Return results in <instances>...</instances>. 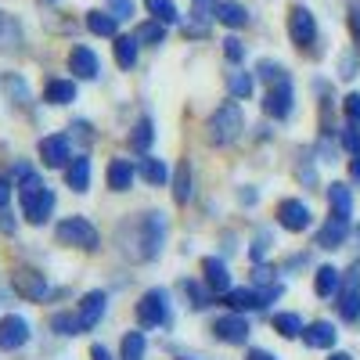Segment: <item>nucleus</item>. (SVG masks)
Masks as SVG:
<instances>
[{"mask_svg": "<svg viewBox=\"0 0 360 360\" xmlns=\"http://www.w3.org/2000/svg\"><path fill=\"white\" fill-rule=\"evenodd\" d=\"M166 242V217L162 213H141L137 220H127L119 227V245L123 256H130L134 263H148L162 252Z\"/></svg>", "mask_w": 360, "mask_h": 360, "instance_id": "nucleus-1", "label": "nucleus"}, {"mask_svg": "<svg viewBox=\"0 0 360 360\" xmlns=\"http://www.w3.org/2000/svg\"><path fill=\"white\" fill-rule=\"evenodd\" d=\"M18 198H22V217L29 224H44L51 220L54 213V191L44 184V180L29 169V166H18Z\"/></svg>", "mask_w": 360, "mask_h": 360, "instance_id": "nucleus-2", "label": "nucleus"}, {"mask_svg": "<svg viewBox=\"0 0 360 360\" xmlns=\"http://www.w3.org/2000/svg\"><path fill=\"white\" fill-rule=\"evenodd\" d=\"M242 130H245V115H242V108H238L234 101L220 105L213 115H209V123H205V137H209V144H217V148L234 144L238 137H242Z\"/></svg>", "mask_w": 360, "mask_h": 360, "instance_id": "nucleus-3", "label": "nucleus"}, {"mask_svg": "<svg viewBox=\"0 0 360 360\" xmlns=\"http://www.w3.org/2000/svg\"><path fill=\"white\" fill-rule=\"evenodd\" d=\"M54 234H58V242H62V245H76V249H83V252H94L98 242H101L98 227L90 224V220H83V217H69V220H62Z\"/></svg>", "mask_w": 360, "mask_h": 360, "instance_id": "nucleus-4", "label": "nucleus"}, {"mask_svg": "<svg viewBox=\"0 0 360 360\" xmlns=\"http://www.w3.org/2000/svg\"><path fill=\"white\" fill-rule=\"evenodd\" d=\"M166 321H169V295L162 288L144 292L137 303V324L141 328H162Z\"/></svg>", "mask_w": 360, "mask_h": 360, "instance_id": "nucleus-5", "label": "nucleus"}, {"mask_svg": "<svg viewBox=\"0 0 360 360\" xmlns=\"http://www.w3.org/2000/svg\"><path fill=\"white\" fill-rule=\"evenodd\" d=\"M11 288H15L22 299H29V303H44V299L51 295L47 278L40 274V270H29V266H18L15 274H11Z\"/></svg>", "mask_w": 360, "mask_h": 360, "instance_id": "nucleus-6", "label": "nucleus"}, {"mask_svg": "<svg viewBox=\"0 0 360 360\" xmlns=\"http://www.w3.org/2000/svg\"><path fill=\"white\" fill-rule=\"evenodd\" d=\"M292 105H295L292 79H278V83H270L266 101H263V112H266V115H274V119H288V115H292Z\"/></svg>", "mask_w": 360, "mask_h": 360, "instance_id": "nucleus-7", "label": "nucleus"}, {"mask_svg": "<svg viewBox=\"0 0 360 360\" xmlns=\"http://www.w3.org/2000/svg\"><path fill=\"white\" fill-rule=\"evenodd\" d=\"M249 321L242 317V314H227V317H217V324H213V335L220 339V342H227V346H245V339H249Z\"/></svg>", "mask_w": 360, "mask_h": 360, "instance_id": "nucleus-8", "label": "nucleus"}, {"mask_svg": "<svg viewBox=\"0 0 360 360\" xmlns=\"http://www.w3.org/2000/svg\"><path fill=\"white\" fill-rule=\"evenodd\" d=\"M288 37L295 47H310L317 40V22L307 8H292L288 11Z\"/></svg>", "mask_w": 360, "mask_h": 360, "instance_id": "nucleus-9", "label": "nucleus"}, {"mask_svg": "<svg viewBox=\"0 0 360 360\" xmlns=\"http://www.w3.org/2000/svg\"><path fill=\"white\" fill-rule=\"evenodd\" d=\"M339 314H342V321H356V317H360V270H356V266L349 270V274H342Z\"/></svg>", "mask_w": 360, "mask_h": 360, "instance_id": "nucleus-10", "label": "nucleus"}, {"mask_svg": "<svg viewBox=\"0 0 360 360\" xmlns=\"http://www.w3.org/2000/svg\"><path fill=\"white\" fill-rule=\"evenodd\" d=\"M310 220H314V213H310V205L307 202H299V198H285L281 205H278V224L285 227V231H307L310 227Z\"/></svg>", "mask_w": 360, "mask_h": 360, "instance_id": "nucleus-11", "label": "nucleus"}, {"mask_svg": "<svg viewBox=\"0 0 360 360\" xmlns=\"http://www.w3.org/2000/svg\"><path fill=\"white\" fill-rule=\"evenodd\" d=\"M25 342H29V324H25V317L8 314L4 321H0V349L15 353V349H22Z\"/></svg>", "mask_w": 360, "mask_h": 360, "instance_id": "nucleus-12", "label": "nucleus"}, {"mask_svg": "<svg viewBox=\"0 0 360 360\" xmlns=\"http://www.w3.org/2000/svg\"><path fill=\"white\" fill-rule=\"evenodd\" d=\"M40 159L47 169H65L69 166V137L65 134H54L40 141Z\"/></svg>", "mask_w": 360, "mask_h": 360, "instance_id": "nucleus-13", "label": "nucleus"}, {"mask_svg": "<svg viewBox=\"0 0 360 360\" xmlns=\"http://www.w3.org/2000/svg\"><path fill=\"white\" fill-rule=\"evenodd\" d=\"M105 310H108V295L105 292H86L83 303H79V324H83V332L98 328L101 317H105Z\"/></svg>", "mask_w": 360, "mask_h": 360, "instance_id": "nucleus-14", "label": "nucleus"}, {"mask_svg": "<svg viewBox=\"0 0 360 360\" xmlns=\"http://www.w3.org/2000/svg\"><path fill=\"white\" fill-rule=\"evenodd\" d=\"M202 274H205V288L213 292V295H227V292H231V270H227L224 259L209 256V259L202 263Z\"/></svg>", "mask_w": 360, "mask_h": 360, "instance_id": "nucleus-15", "label": "nucleus"}, {"mask_svg": "<svg viewBox=\"0 0 360 360\" xmlns=\"http://www.w3.org/2000/svg\"><path fill=\"white\" fill-rule=\"evenodd\" d=\"M69 69H72V76H79V79H98L101 62H98V54L90 51V47H72V51H69Z\"/></svg>", "mask_w": 360, "mask_h": 360, "instance_id": "nucleus-16", "label": "nucleus"}, {"mask_svg": "<svg viewBox=\"0 0 360 360\" xmlns=\"http://www.w3.org/2000/svg\"><path fill=\"white\" fill-rule=\"evenodd\" d=\"M346 234H349V220H342V217H332L321 231H317V249H339L342 242H346Z\"/></svg>", "mask_w": 360, "mask_h": 360, "instance_id": "nucleus-17", "label": "nucleus"}, {"mask_svg": "<svg viewBox=\"0 0 360 360\" xmlns=\"http://www.w3.org/2000/svg\"><path fill=\"white\" fill-rule=\"evenodd\" d=\"M335 339H339V332H335L328 321H314V324L303 328V342H307L310 349H332Z\"/></svg>", "mask_w": 360, "mask_h": 360, "instance_id": "nucleus-18", "label": "nucleus"}, {"mask_svg": "<svg viewBox=\"0 0 360 360\" xmlns=\"http://www.w3.org/2000/svg\"><path fill=\"white\" fill-rule=\"evenodd\" d=\"M227 307L242 314V310H263L266 303H263V292L259 288H231L227 292Z\"/></svg>", "mask_w": 360, "mask_h": 360, "instance_id": "nucleus-19", "label": "nucleus"}, {"mask_svg": "<svg viewBox=\"0 0 360 360\" xmlns=\"http://www.w3.org/2000/svg\"><path fill=\"white\" fill-rule=\"evenodd\" d=\"M134 176H137V169L130 166V159H112L108 162V188L112 191H130Z\"/></svg>", "mask_w": 360, "mask_h": 360, "instance_id": "nucleus-20", "label": "nucleus"}, {"mask_svg": "<svg viewBox=\"0 0 360 360\" xmlns=\"http://www.w3.org/2000/svg\"><path fill=\"white\" fill-rule=\"evenodd\" d=\"M65 184L72 188V191H90V159H72L69 166H65Z\"/></svg>", "mask_w": 360, "mask_h": 360, "instance_id": "nucleus-21", "label": "nucleus"}, {"mask_svg": "<svg viewBox=\"0 0 360 360\" xmlns=\"http://www.w3.org/2000/svg\"><path fill=\"white\" fill-rule=\"evenodd\" d=\"M217 22L227 25V29H242V25L249 22V11H245V4H234V0H220V4H217Z\"/></svg>", "mask_w": 360, "mask_h": 360, "instance_id": "nucleus-22", "label": "nucleus"}, {"mask_svg": "<svg viewBox=\"0 0 360 360\" xmlns=\"http://www.w3.org/2000/svg\"><path fill=\"white\" fill-rule=\"evenodd\" d=\"M339 288H342V274H339L335 266H321L317 274H314V292H317L321 299H332Z\"/></svg>", "mask_w": 360, "mask_h": 360, "instance_id": "nucleus-23", "label": "nucleus"}, {"mask_svg": "<svg viewBox=\"0 0 360 360\" xmlns=\"http://www.w3.org/2000/svg\"><path fill=\"white\" fill-rule=\"evenodd\" d=\"M152 141H155V123H152V119H137V123H134V130H130V148H134V152H148V148H152Z\"/></svg>", "mask_w": 360, "mask_h": 360, "instance_id": "nucleus-24", "label": "nucleus"}, {"mask_svg": "<svg viewBox=\"0 0 360 360\" xmlns=\"http://www.w3.org/2000/svg\"><path fill=\"white\" fill-rule=\"evenodd\" d=\"M328 205H332V217L349 220V213H353V195H349V188H346V184H332V188H328Z\"/></svg>", "mask_w": 360, "mask_h": 360, "instance_id": "nucleus-25", "label": "nucleus"}, {"mask_svg": "<svg viewBox=\"0 0 360 360\" xmlns=\"http://www.w3.org/2000/svg\"><path fill=\"white\" fill-rule=\"evenodd\" d=\"M44 101H51V105H69V101H76V83H72V79H51L47 90H44Z\"/></svg>", "mask_w": 360, "mask_h": 360, "instance_id": "nucleus-26", "label": "nucleus"}, {"mask_svg": "<svg viewBox=\"0 0 360 360\" xmlns=\"http://www.w3.org/2000/svg\"><path fill=\"white\" fill-rule=\"evenodd\" d=\"M137 37H115V65L119 69H134L137 65Z\"/></svg>", "mask_w": 360, "mask_h": 360, "instance_id": "nucleus-27", "label": "nucleus"}, {"mask_svg": "<svg viewBox=\"0 0 360 360\" xmlns=\"http://www.w3.org/2000/svg\"><path fill=\"white\" fill-rule=\"evenodd\" d=\"M86 29H90V33H94V37H115V29H119V18L112 15V11H90L86 15Z\"/></svg>", "mask_w": 360, "mask_h": 360, "instance_id": "nucleus-28", "label": "nucleus"}, {"mask_svg": "<svg viewBox=\"0 0 360 360\" xmlns=\"http://www.w3.org/2000/svg\"><path fill=\"white\" fill-rule=\"evenodd\" d=\"M217 15V0H195V8H191V33L202 37L205 33V22Z\"/></svg>", "mask_w": 360, "mask_h": 360, "instance_id": "nucleus-29", "label": "nucleus"}, {"mask_svg": "<svg viewBox=\"0 0 360 360\" xmlns=\"http://www.w3.org/2000/svg\"><path fill=\"white\" fill-rule=\"evenodd\" d=\"M303 317L299 314H274V332H281L285 339H299L303 335Z\"/></svg>", "mask_w": 360, "mask_h": 360, "instance_id": "nucleus-30", "label": "nucleus"}, {"mask_svg": "<svg viewBox=\"0 0 360 360\" xmlns=\"http://www.w3.org/2000/svg\"><path fill=\"white\" fill-rule=\"evenodd\" d=\"M173 198H176V205H184V202L191 198V169H188V162H180V166H176V176H173Z\"/></svg>", "mask_w": 360, "mask_h": 360, "instance_id": "nucleus-31", "label": "nucleus"}, {"mask_svg": "<svg viewBox=\"0 0 360 360\" xmlns=\"http://www.w3.org/2000/svg\"><path fill=\"white\" fill-rule=\"evenodd\" d=\"M137 173L148 180V184H166V176H169V169H166L162 159H144V162L137 166Z\"/></svg>", "mask_w": 360, "mask_h": 360, "instance_id": "nucleus-32", "label": "nucleus"}, {"mask_svg": "<svg viewBox=\"0 0 360 360\" xmlns=\"http://www.w3.org/2000/svg\"><path fill=\"white\" fill-rule=\"evenodd\" d=\"M137 40L141 44H162L166 40V22H159V18H152V22H144L141 29H137Z\"/></svg>", "mask_w": 360, "mask_h": 360, "instance_id": "nucleus-33", "label": "nucleus"}, {"mask_svg": "<svg viewBox=\"0 0 360 360\" xmlns=\"http://www.w3.org/2000/svg\"><path fill=\"white\" fill-rule=\"evenodd\" d=\"M51 328L58 335H79L83 332V324H79V314L72 317V314H54L51 317Z\"/></svg>", "mask_w": 360, "mask_h": 360, "instance_id": "nucleus-34", "label": "nucleus"}, {"mask_svg": "<svg viewBox=\"0 0 360 360\" xmlns=\"http://www.w3.org/2000/svg\"><path fill=\"white\" fill-rule=\"evenodd\" d=\"M227 90L234 98H249L252 94V76L249 72H227Z\"/></svg>", "mask_w": 360, "mask_h": 360, "instance_id": "nucleus-35", "label": "nucleus"}, {"mask_svg": "<svg viewBox=\"0 0 360 360\" xmlns=\"http://www.w3.org/2000/svg\"><path fill=\"white\" fill-rule=\"evenodd\" d=\"M123 360H144V335L141 332L123 335Z\"/></svg>", "mask_w": 360, "mask_h": 360, "instance_id": "nucleus-36", "label": "nucleus"}, {"mask_svg": "<svg viewBox=\"0 0 360 360\" xmlns=\"http://www.w3.org/2000/svg\"><path fill=\"white\" fill-rule=\"evenodd\" d=\"M144 4H148V11H152L159 22H176V8H173V0H144Z\"/></svg>", "mask_w": 360, "mask_h": 360, "instance_id": "nucleus-37", "label": "nucleus"}, {"mask_svg": "<svg viewBox=\"0 0 360 360\" xmlns=\"http://www.w3.org/2000/svg\"><path fill=\"white\" fill-rule=\"evenodd\" d=\"M4 90H8V98H18V105H25V101H29V86H25V79H22V76H15V72H8V76H4Z\"/></svg>", "mask_w": 360, "mask_h": 360, "instance_id": "nucleus-38", "label": "nucleus"}, {"mask_svg": "<svg viewBox=\"0 0 360 360\" xmlns=\"http://www.w3.org/2000/svg\"><path fill=\"white\" fill-rule=\"evenodd\" d=\"M180 288H184V295H191V307H195V310H205V307H209V295H213V292H205V288L195 285V281H180Z\"/></svg>", "mask_w": 360, "mask_h": 360, "instance_id": "nucleus-39", "label": "nucleus"}, {"mask_svg": "<svg viewBox=\"0 0 360 360\" xmlns=\"http://www.w3.org/2000/svg\"><path fill=\"white\" fill-rule=\"evenodd\" d=\"M259 79L270 86V83H278V79H288V72L281 65H274V62H259Z\"/></svg>", "mask_w": 360, "mask_h": 360, "instance_id": "nucleus-40", "label": "nucleus"}, {"mask_svg": "<svg viewBox=\"0 0 360 360\" xmlns=\"http://www.w3.org/2000/svg\"><path fill=\"white\" fill-rule=\"evenodd\" d=\"M342 148H346L349 155H360V130H356V123H349L342 130Z\"/></svg>", "mask_w": 360, "mask_h": 360, "instance_id": "nucleus-41", "label": "nucleus"}, {"mask_svg": "<svg viewBox=\"0 0 360 360\" xmlns=\"http://www.w3.org/2000/svg\"><path fill=\"white\" fill-rule=\"evenodd\" d=\"M224 54H227V62H242V58H245V47H242V40H238V37H227L224 40Z\"/></svg>", "mask_w": 360, "mask_h": 360, "instance_id": "nucleus-42", "label": "nucleus"}, {"mask_svg": "<svg viewBox=\"0 0 360 360\" xmlns=\"http://www.w3.org/2000/svg\"><path fill=\"white\" fill-rule=\"evenodd\" d=\"M342 112H346L349 123H356V127H360V94H349V98L342 101Z\"/></svg>", "mask_w": 360, "mask_h": 360, "instance_id": "nucleus-43", "label": "nucleus"}, {"mask_svg": "<svg viewBox=\"0 0 360 360\" xmlns=\"http://www.w3.org/2000/svg\"><path fill=\"white\" fill-rule=\"evenodd\" d=\"M108 11L115 18H130L134 15V0H108Z\"/></svg>", "mask_w": 360, "mask_h": 360, "instance_id": "nucleus-44", "label": "nucleus"}, {"mask_svg": "<svg viewBox=\"0 0 360 360\" xmlns=\"http://www.w3.org/2000/svg\"><path fill=\"white\" fill-rule=\"evenodd\" d=\"M11 191H15V188H11V180H8V176H0V209L11 202Z\"/></svg>", "mask_w": 360, "mask_h": 360, "instance_id": "nucleus-45", "label": "nucleus"}, {"mask_svg": "<svg viewBox=\"0 0 360 360\" xmlns=\"http://www.w3.org/2000/svg\"><path fill=\"white\" fill-rule=\"evenodd\" d=\"M349 29H353V37L360 40V4L349 8Z\"/></svg>", "mask_w": 360, "mask_h": 360, "instance_id": "nucleus-46", "label": "nucleus"}, {"mask_svg": "<svg viewBox=\"0 0 360 360\" xmlns=\"http://www.w3.org/2000/svg\"><path fill=\"white\" fill-rule=\"evenodd\" d=\"M263 252H266V231L256 238V245H252V259H263Z\"/></svg>", "mask_w": 360, "mask_h": 360, "instance_id": "nucleus-47", "label": "nucleus"}, {"mask_svg": "<svg viewBox=\"0 0 360 360\" xmlns=\"http://www.w3.org/2000/svg\"><path fill=\"white\" fill-rule=\"evenodd\" d=\"M353 69H356V58H353V54H346V58H342V76H346V79H349V76H356Z\"/></svg>", "mask_w": 360, "mask_h": 360, "instance_id": "nucleus-48", "label": "nucleus"}, {"mask_svg": "<svg viewBox=\"0 0 360 360\" xmlns=\"http://www.w3.org/2000/svg\"><path fill=\"white\" fill-rule=\"evenodd\" d=\"M299 180H303V184H314V180H317L314 166H299Z\"/></svg>", "mask_w": 360, "mask_h": 360, "instance_id": "nucleus-49", "label": "nucleus"}, {"mask_svg": "<svg viewBox=\"0 0 360 360\" xmlns=\"http://www.w3.org/2000/svg\"><path fill=\"white\" fill-rule=\"evenodd\" d=\"M245 360H278V356H274V353H266V349H249Z\"/></svg>", "mask_w": 360, "mask_h": 360, "instance_id": "nucleus-50", "label": "nucleus"}, {"mask_svg": "<svg viewBox=\"0 0 360 360\" xmlns=\"http://www.w3.org/2000/svg\"><path fill=\"white\" fill-rule=\"evenodd\" d=\"M90 360H112L105 346H90Z\"/></svg>", "mask_w": 360, "mask_h": 360, "instance_id": "nucleus-51", "label": "nucleus"}, {"mask_svg": "<svg viewBox=\"0 0 360 360\" xmlns=\"http://www.w3.org/2000/svg\"><path fill=\"white\" fill-rule=\"evenodd\" d=\"M349 176L360 180V155H353V162H349Z\"/></svg>", "mask_w": 360, "mask_h": 360, "instance_id": "nucleus-52", "label": "nucleus"}, {"mask_svg": "<svg viewBox=\"0 0 360 360\" xmlns=\"http://www.w3.org/2000/svg\"><path fill=\"white\" fill-rule=\"evenodd\" d=\"M0 231H4V234H11V231H15V224H11V217H8V213L0 217Z\"/></svg>", "mask_w": 360, "mask_h": 360, "instance_id": "nucleus-53", "label": "nucleus"}, {"mask_svg": "<svg viewBox=\"0 0 360 360\" xmlns=\"http://www.w3.org/2000/svg\"><path fill=\"white\" fill-rule=\"evenodd\" d=\"M328 360H353V356H349V353H332Z\"/></svg>", "mask_w": 360, "mask_h": 360, "instance_id": "nucleus-54", "label": "nucleus"}, {"mask_svg": "<svg viewBox=\"0 0 360 360\" xmlns=\"http://www.w3.org/2000/svg\"><path fill=\"white\" fill-rule=\"evenodd\" d=\"M4 29H11V25H8V18H4V15H0V37H4Z\"/></svg>", "mask_w": 360, "mask_h": 360, "instance_id": "nucleus-55", "label": "nucleus"}, {"mask_svg": "<svg viewBox=\"0 0 360 360\" xmlns=\"http://www.w3.org/2000/svg\"><path fill=\"white\" fill-rule=\"evenodd\" d=\"M180 360H198V356H180Z\"/></svg>", "mask_w": 360, "mask_h": 360, "instance_id": "nucleus-56", "label": "nucleus"}, {"mask_svg": "<svg viewBox=\"0 0 360 360\" xmlns=\"http://www.w3.org/2000/svg\"><path fill=\"white\" fill-rule=\"evenodd\" d=\"M356 242H360V227H356Z\"/></svg>", "mask_w": 360, "mask_h": 360, "instance_id": "nucleus-57", "label": "nucleus"}]
</instances>
